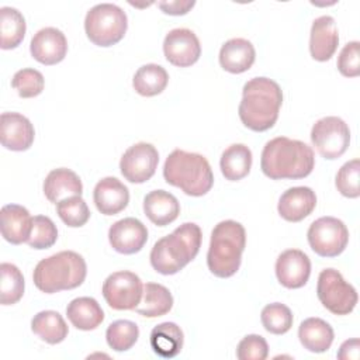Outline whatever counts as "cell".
<instances>
[{"mask_svg":"<svg viewBox=\"0 0 360 360\" xmlns=\"http://www.w3.org/2000/svg\"><path fill=\"white\" fill-rule=\"evenodd\" d=\"M32 332L49 345H56L65 340L69 333L68 325L62 315L56 311H41L31 321Z\"/></svg>","mask_w":360,"mask_h":360,"instance_id":"f546056e","label":"cell"},{"mask_svg":"<svg viewBox=\"0 0 360 360\" xmlns=\"http://www.w3.org/2000/svg\"><path fill=\"white\" fill-rule=\"evenodd\" d=\"M219 167L224 177L229 181H238L246 177L252 167V152L243 143L228 146L219 160Z\"/></svg>","mask_w":360,"mask_h":360,"instance_id":"83f0119b","label":"cell"},{"mask_svg":"<svg viewBox=\"0 0 360 360\" xmlns=\"http://www.w3.org/2000/svg\"><path fill=\"white\" fill-rule=\"evenodd\" d=\"M1 235L11 245L28 240L32 229V217L28 210L18 204H6L0 211Z\"/></svg>","mask_w":360,"mask_h":360,"instance_id":"44dd1931","label":"cell"},{"mask_svg":"<svg viewBox=\"0 0 360 360\" xmlns=\"http://www.w3.org/2000/svg\"><path fill=\"white\" fill-rule=\"evenodd\" d=\"M202 233L197 224L184 222L170 235L159 239L150 250L152 267L165 276L176 274L195 259Z\"/></svg>","mask_w":360,"mask_h":360,"instance_id":"3957f363","label":"cell"},{"mask_svg":"<svg viewBox=\"0 0 360 360\" xmlns=\"http://www.w3.org/2000/svg\"><path fill=\"white\" fill-rule=\"evenodd\" d=\"M314 166L312 148L297 139L277 136L269 141L262 150V172L273 180L304 179L311 174Z\"/></svg>","mask_w":360,"mask_h":360,"instance_id":"6da1fadb","label":"cell"},{"mask_svg":"<svg viewBox=\"0 0 360 360\" xmlns=\"http://www.w3.org/2000/svg\"><path fill=\"white\" fill-rule=\"evenodd\" d=\"M59 218L70 228L83 226L90 218V210L82 195L68 197L56 204Z\"/></svg>","mask_w":360,"mask_h":360,"instance_id":"d590c367","label":"cell"},{"mask_svg":"<svg viewBox=\"0 0 360 360\" xmlns=\"http://www.w3.org/2000/svg\"><path fill=\"white\" fill-rule=\"evenodd\" d=\"M11 86L17 90L18 96L22 98H32L42 93L45 86V79L42 73L37 69H21L11 80Z\"/></svg>","mask_w":360,"mask_h":360,"instance_id":"74e56055","label":"cell"},{"mask_svg":"<svg viewBox=\"0 0 360 360\" xmlns=\"http://www.w3.org/2000/svg\"><path fill=\"white\" fill-rule=\"evenodd\" d=\"M25 20L14 7L0 8V46L3 49L17 48L25 35Z\"/></svg>","mask_w":360,"mask_h":360,"instance_id":"1f68e13d","label":"cell"},{"mask_svg":"<svg viewBox=\"0 0 360 360\" xmlns=\"http://www.w3.org/2000/svg\"><path fill=\"white\" fill-rule=\"evenodd\" d=\"M339 44L338 27L330 15H321L314 20L309 37V52L315 60L326 62L336 52Z\"/></svg>","mask_w":360,"mask_h":360,"instance_id":"ac0fdd59","label":"cell"},{"mask_svg":"<svg viewBox=\"0 0 360 360\" xmlns=\"http://www.w3.org/2000/svg\"><path fill=\"white\" fill-rule=\"evenodd\" d=\"M359 349H360V342L357 338L349 339L342 343L338 352V359L342 360H357L359 359Z\"/></svg>","mask_w":360,"mask_h":360,"instance_id":"7bdbcfd3","label":"cell"},{"mask_svg":"<svg viewBox=\"0 0 360 360\" xmlns=\"http://www.w3.org/2000/svg\"><path fill=\"white\" fill-rule=\"evenodd\" d=\"M158 163L159 153L156 148L152 143L138 142L124 152L120 160V170L129 183L141 184L155 174Z\"/></svg>","mask_w":360,"mask_h":360,"instance_id":"7c38bea8","label":"cell"},{"mask_svg":"<svg viewBox=\"0 0 360 360\" xmlns=\"http://www.w3.org/2000/svg\"><path fill=\"white\" fill-rule=\"evenodd\" d=\"M82 193H83L82 180L70 169H66V167L53 169L48 173V176L44 180V194L53 204H58L59 201L68 197L82 195Z\"/></svg>","mask_w":360,"mask_h":360,"instance_id":"7402d4cb","label":"cell"},{"mask_svg":"<svg viewBox=\"0 0 360 360\" xmlns=\"http://www.w3.org/2000/svg\"><path fill=\"white\" fill-rule=\"evenodd\" d=\"M139 338V328L128 319H118L108 325L105 339L108 346L115 352L129 350Z\"/></svg>","mask_w":360,"mask_h":360,"instance_id":"836d02e7","label":"cell"},{"mask_svg":"<svg viewBox=\"0 0 360 360\" xmlns=\"http://www.w3.org/2000/svg\"><path fill=\"white\" fill-rule=\"evenodd\" d=\"M316 205L315 191L309 187L298 186L285 190L278 200V214L288 222H300L307 218Z\"/></svg>","mask_w":360,"mask_h":360,"instance_id":"d6986e66","label":"cell"},{"mask_svg":"<svg viewBox=\"0 0 360 360\" xmlns=\"http://www.w3.org/2000/svg\"><path fill=\"white\" fill-rule=\"evenodd\" d=\"M316 294L321 304L335 315L350 314L359 300L356 288L335 269H325L319 273Z\"/></svg>","mask_w":360,"mask_h":360,"instance_id":"ba28073f","label":"cell"},{"mask_svg":"<svg viewBox=\"0 0 360 360\" xmlns=\"http://www.w3.org/2000/svg\"><path fill=\"white\" fill-rule=\"evenodd\" d=\"M338 69L346 77L360 75V42L352 41L343 46L338 58Z\"/></svg>","mask_w":360,"mask_h":360,"instance_id":"60d3db41","label":"cell"},{"mask_svg":"<svg viewBox=\"0 0 360 360\" xmlns=\"http://www.w3.org/2000/svg\"><path fill=\"white\" fill-rule=\"evenodd\" d=\"M93 200L101 214L115 215L128 205L129 191L117 177H104L96 184Z\"/></svg>","mask_w":360,"mask_h":360,"instance_id":"ffe728a7","label":"cell"},{"mask_svg":"<svg viewBox=\"0 0 360 360\" xmlns=\"http://www.w3.org/2000/svg\"><path fill=\"white\" fill-rule=\"evenodd\" d=\"M31 55L42 65H56L62 62L68 52V41L65 34L55 27L39 30L30 44Z\"/></svg>","mask_w":360,"mask_h":360,"instance_id":"2e32d148","label":"cell"},{"mask_svg":"<svg viewBox=\"0 0 360 360\" xmlns=\"http://www.w3.org/2000/svg\"><path fill=\"white\" fill-rule=\"evenodd\" d=\"M163 177L167 184L179 187L187 195L201 197L214 184V174L208 160L193 152L174 149L163 166Z\"/></svg>","mask_w":360,"mask_h":360,"instance_id":"8992f818","label":"cell"},{"mask_svg":"<svg viewBox=\"0 0 360 360\" xmlns=\"http://www.w3.org/2000/svg\"><path fill=\"white\" fill-rule=\"evenodd\" d=\"M256 51L250 41L245 38H232L226 41L219 51V63L229 73H243L255 62Z\"/></svg>","mask_w":360,"mask_h":360,"instance_id":"603a6c76","label":"cell"},{"mask_svg":"<svg viewBox=\"0 0 360 360\" xmlns=\"http://www.w3.org/2000/svg\"><path fill=\"white\" fill-rule=\"evenodd\" d=\"M195 1H180V0H174V1H159L158 6L159 8L170 15H183L186 13H188L193 7H194Z\"/></svg>","mask_w":360,"mask_h":360,"instance_id":"b9f144b4","label":"cell"},{"mask_svg":"<svg viewBox=\"0 0 360 360\" xmlns=\"http://www.w3.org/2000/svg\"><path fill=\"white\" fill-rule=\"evenodd\" d=\"M35 131L31 121L20 112H3L0 117L1 145L14 152H22L31 148Z\"/></svg>","mask_w":360,"mask_h":360,"instance_id":"e0dca14e","label":"cell"},{"mask_svg":"<svg viewBox=\"0 0 360 360\" xmlns=\"http://www.w3.org/2000/svg\"><path fill=\"white\" fill-rule=\"evenodd\" d=\"M0 302L1 305H13L22 298L24 294V277L20 269L11 263L0 264Z\"/></svg>","mask_w":360,"mask_h":360,"instance_id":"d6a6232c","label":"cell"},{"mask_svg":"<svg viewBox=\"0 0 360 360\" xmlns=\"http://www.w3.org/2000/svg\"><path fill=\"white\" fill-rule=\"evenodd\" d=\"M66 315L70 323L80 330H93L104 319L100 304L91 297H79L66 307Z\"/></svg>","mask_w":360,"mask_h":360,"instance_id":"484cf974","label":"cell"},{"mask_svg":"<svg viewBox=\"0 0 360 360\" xmlns=\"http://www.w3.org/2000/svg\"><path fill=\"white\" fill-rule=\"evenodd\" d=\"M311 249L322 257H336L347 246L349 231L335 217H321L314 221L307 232Z\"/></svg>","mask_w":360,"mask_h":360,"instance_id":"9c48e42d","label":"cell"},{"mask_svg":"<svg viewBox=\"0 0 360 360\" xmlns=\"http://www.w3.org/2000/svg\"><path fill=\"white\" fill-rule=\"evenodd\" d=\"M267 354L269 345L260 335L245 336L236 347V357L239 360H264Z\"/></svg>","mask_w":360,"mask_h":360,"instance_id":"ab89813d","label":"cell"},{"mask_svg":"<svg viewBox=\"0 0 360 360\" xmlns=\"http://www.w3.org/2000/svg\"><path fill=\"white\" fill-rule=\"evenodd\" d=\"M86 274L87 266L84 259L73 250H62L38 262L32 280L39 291L53 294L82 285Z\"/></svg>","mask_w":360,"mask_h":360,"instance_id":"5b68a950","label":"cell"},{"mask_svg":"<svg viewBox=\"0 0 360 360\" xmlns=\"http://www.w3.org/2000/svg\"><path fill=\"white\" fill-rule=\"evenodd\" d=\"M103 297L105 302L117 311L135 309L141 302L143 284L132 271H115L103 283Z\"/></svg>","mask_w":360,"mask_h":360,"instance_id":"8fae6325","label":"cell"},{"mask_svg":"<svg viewBox=\"0 0 360 360\" xmlns=\"http://www.w3.org/2000/svg\"><path fill=\"white\" fill-rule=\"evenodd\" d=\"M360 160L352 159L346 162L336 174V188L338 191L349 198H357L360 195Z\"/></svg>","mask_w":360,"mask_h":360,"instance_id":"f35d334b","label":"cell"},{"mask_svg":"<svg viewBox=\"0 0 360 360\" xmlns=\"http://www.w3.org/2000/svg\"><path fill=\"white\" fill-rule=\"evenodd\" d=\"M311 274L309 257L298 249L284 250L276 262V276L285 288H301Z\"/></svg>","mask_w":360,"mask_h":360,"instance_id":"9a60e30c","label":"cell"},{"mask_svg":"<svg viewBox=\"0 0 360 360\" xmlns=\"http://www.w3.org/2000/svg\"><path fill=\"white\" fill-rule=\"evenodd\" d=\"M298 338L307 350L312 353H323L330 347L335 333L326 321L321 318H308L301 322Z\"/></svg>","mask_w":360,"mask_h":360,"instance_id":"d4e9b609","label":"cell"},{"mask_svg":"<svg viewBox=\"0 0 360 360\" xmlns=\"http://www.w3.org/2000/svg\"><path fill=\"white\" fill-rule=\"evenodd\" d=\"M283 104L281 87L269 77H253L242 89L239 103V118L242 124L256 132L270 129Z\"/></svg>","mask_w":360,"mask_h":360,"instance_id":"7a4b0ae2","label":"cell"},{"mask_svg":"<svg viewBox=\"0 0 360 360\" xmlns=\"http://www.w3.org/2000/svg\"><path fill=\"white\" fill-rule=\"evenodd\" d=\"M143 212L155 225L166 226L179 217L180 204L173 194L165 190H153L143 198Z\"/></svg>","mask_w":360,"mask_h":360,"instance_id":"cb8c5ba5","label":"cell"},{"mask_svg":"<svg viewBox=\"0 0 360 360\" xmlns=\"http://www.w3.org/2000/svg\"><path fill=\"white\" fill-rule=\"evenodd\" d=\"M260 319L263 328L273 335H283L292 326V314L290 308L281 302H273L262 309Z\"/></svg>","mask_w":360,"mask_h":360,"instance_id":"e575fe53","label":"cell"},{"mask_svg":"<svg viewBox=\"0 0 360 360\" xmlns=\"http://www.w3.org/2000/svg\"><path fill=\"white\" fill-rule=\"evenodd\" d=\"M169 82V75L165 68L156 63L141 66L132 79L135 91L143 97H153L160 94Z\"/></svg>","mask_w":360,"mask_h":360,"instance_id":"4dcf8cb0","label":"cell"},{"mask_svg":"<svg viewBox=\"0 0 360 360\" xmlns=\"http://www.w3.org/2000/svg\"><path fill=\"white\" fill-rule=\"evenodd\" d=\"M163 52L167 62L179 68L194 65L201 55V45L197 35L188 28L169 31L163 41Z\"/></svg>","mask_w":360,"mask_h":360,"instance_id":"4fadbf2b","label":"cell"},{"mask_svg":"<svg viewBox=\"0 0 360 360\" xmlns=\"http://www.w3.org/2000/svg\"><path fill=\"white\" fill-rule=\"evenodd\" d=\"M58 239V229L53 221L45 215H37L32 218L31 235L27 240L30 248L42 250L51 248Z\"/></svg>","mask_w":360,"mask_h":360,"instance_id":"8d00e7d4","label":"cell"},{"mask_svg":"<svg viewBox=\"0 0 360 360\" xmlns=\"http://www.w3.org/2000/svg\"><path fill=\"white\" fill-rule=\"evenodd\" d=\"M128 27L125 11L111 3L91 7L84 18L87 38L97 46H111L120 42Z\"/></svg>","mask_w":360,"mask_h":360,"instance_id":"52a82bcc","label":"cell"},{"mask_svg":"<svg viewBox=\"0 0 360 360\" xmlns=\"http://www.w3.org/2000/svg\"><path fill=\"white\" fill-rule=\"evenodd\" d=\"M173 307V297L170 291L158 283H146L143 285L142 301L135 311L146 318H158L166 315Z\"/></svg>","mask_w":360,"mask_h":360,"instance_id":"f1b7e54d","label":"cell"},{"mask_svg":"<svg viewBox=\"0 0 360 360\" xmlns=\"http://www.w3.org/2000/svg\"><path fill=\"white\" fill-rule=\"evenodd\" d=\"M108 240L114 250L122 255L138 253L148 240L146 226L136 218H124L108 229Z\"/></svg>","mask_w":360,"mask_h":360,"instance_id":"5bb4252c","label":"cell"},{"mask_svg":"<svg viewBox=\"0 0 360 360\" xmlns=\"http://www.w3.org/2000/svg\"><path fill=\"white\" fill-rule=\"evenodd\" d=\"M152 350L165 359L177 356L183 347L184 335L179 325L174 322H163L155 326L149 336Z\"/></svg>","mask_w":360,"mask_h":360,"instance_id":"4316f807","label":"cell"},{"mask_svg":"<svg viewBox=\"0 0 360 360\" xmlns=\"http://www.w3.org/2000/svg\"><path fill=\"white\" fill-rule=\"evenodd\" d=\"M311 141L322 158L333 160L347 150L350 129L339 117H323L314 124Z\"/></svg>","mask_w":360,"mask_h":360,"instance_id":"30bf717a","label":"cell"},{"mask_svg":"<svg viewBox=\"0 0 360 360\" xmlns=\"http://www.w3.org/2000/svg\"><path fill=\"white\" fill-rule=\"evenodd\" d=\"M246 232L242 224L226 219L217 224L211 232L207 264L210 271L221 278L233 276L242 262Z\"/></svg>","mask_w":360,"mask_h":360,"instance_id":"277c9868","label":"cell"}]
</instances>
